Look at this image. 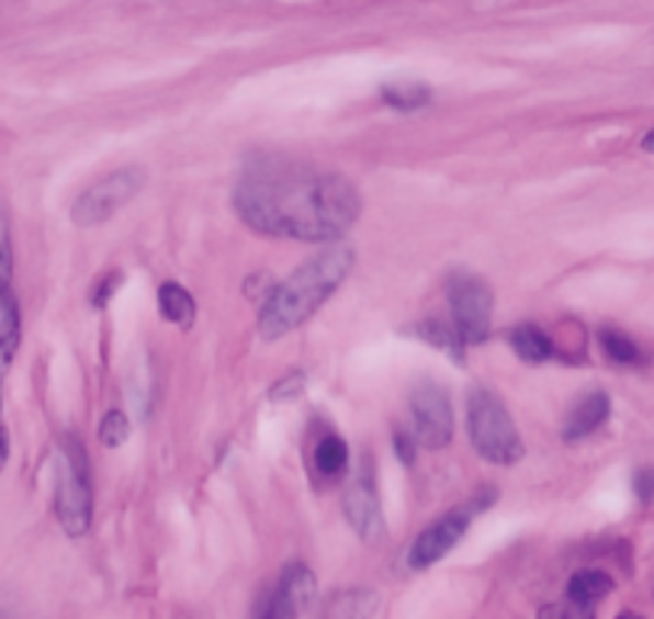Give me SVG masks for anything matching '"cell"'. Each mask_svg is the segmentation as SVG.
Masks as SVG:
<instances>
[{"mask_svg":"<svg viewBox=\"0 0 654 619\" xmlns=\"http://www.w3.org/2000/svg\"><path fill=\"white\" fill-rule=\"evenodd\" d=\"M353 263H357V250L347 245H334L315 260H308L305 267H298L280 286H273L260 308V322H257L260 337L277 340L292 334L298 325H305L327 299L343 286Z\"/></svg>","mask_w":654,"mask_h":619,"instance_id":"7a4b0ae2","label":"cell"},{"mask_svg":"<svg viewBox=\"0 0 654 619\" xmlns=\"http://www.w3.org/2000/svg\"><path fill=\"white\" fill-rule=\"evenodd\" d=\"M158 305H161V315L170 322V325H177V328H183V330L193 328L196 302H193V295L183 290V286H177V283H164L161 290H158Z\"/></svg>","mask_w":654,"mask_h":619,"instance_id":"4fadbf2b","label":"cell"},{"mask_svg":"<svg viewBox=\"0 0 654 619\" xmlns=\"http://www.w3.org/2000/svg\"><path fill=\"white\" fill-rule=\"evenodd\" d=\"M148 183V170L145 167H123V170H113L106 177H100L97 183H90L78 196V203L71 206V222L78 228H93V225H103L110 222L123 206H128L142 187Z\"/></svg>","mask_w":654,"mask_h":619,"instance_id":"5b68a950","label":"cell"},{"mask_svg":"<svg viewBox=\"0 0 654 619\" xmlns=\"http://www.w3.org/2000/svg\"><path fill=\"white\" fill-rule=\"evenodd\" d=\"M607 417H610V398H607L604 392L587 395L584 402H577V405H574L572 414H568V420H565V430H562L565 443H577V440L590 437L597 427H604V424H607Z\"/></svg>","mask_w":654,"mask_h":619,"instance_id":"8fae6325","label":"cell"},{"mask_svg":"<svg viewBox=\"0 0 654 619\" xmlns=\"http://www.w3.org/2000/svg\"><path fill=\"white\" fill-rule=\"evenodd\" d=\"M635 495H639V500H652L654 497V469H642L639 475H635Z\"/></svg>","mask_w":654,"mask_h":619,"instance_id":"44dd1931","label":"cell"},{"mask_svg":"<svg viewBox=\"0 0 654 619\" xmlns=\"http://www.w3.org/2000/svg\"><path fill=\"white\" fill-rule=\"evenodd\" d=\"M610 590H613V578L604 575V572H577V575L568 581V600H572L577 610L597 607Z\"/></svg>","mask_w":654,"mask_h":619,"instance_id":"7c38bea8","label":"cell"},{"mask_svg":"<svg viewBox=\"0 0 654 619\" xmlns=\"http://www.w3.org/2000/svg\"><path fill=\"white\" fill-rule=\"evenodd\" d=\"M642 151H649V155H654V128L642 138Z\"/></svg>","mask_w":654,"mask_h":619,"instance_id":"484cf974","label":"cell"},{"mask_svg":"<svg viewBox=\"0 0 654 619\" xmlns=\"http://www.w3.org/2000/svg\"><path fill=\"white\" fill-rule=\"evenodd\" d=\"M488 500H494V497H488ZM488 500H475V504H469V507H455L447 517H440L433 527H427L420 537L414 539V545H410V569H414V572H424V569L437 565L443 555H450V549H455V542L465 537V530H469L472 517L478 514V507L485 510Z\"/></svg>","mask_w":654,"mask_h":619,"instance_id":"ba28073f","label":"cell"},{"mask_svg":"<svg viewBox=\"0 0 654 619\" xmlns=\"http://www.w3.org/2000/svg\"><path fill=\"white\" fill-rule=\"evenodd\" d=\"M13 277V245H10V212L0 193V286H7Z\"/></svg>","mask_w":654,"mask_h":619,"instance_id":"d6986e66","label":"cell"},{"mask_svg":"<svg viewBox=\"0 0 654 619\" xmlns=\"http://www.w3.org/2000/svg\"><path fill=\"white\" fill-rule=\"evenodd\" d=\"M315 465H318V472H322L325 479L343 475L347 465H350V450H347V443H343L337 434H325V437L318 440V447H315Z\"/></svg>","mask_w":654,"mask_h":619,"instance_id":"9a60e30c","label":"cell"},{"mask_svg":"<svg viewBox=\"0 0 654 619\" xmlns=\"http://www.w3.org/2000/svg\"><path fill=\"white\" fill-rule=\"evenodd\" d=\"M55 514L68 537H83L93 520V492L83 450L68 440L58 453V475H55Z\"/></svg>","mask_w":654,"mask_h":619,"instance_id":"277c9868","label":"cell"},{"mask_svg":"<svg viewBox=\"0 0 654 619\" xmlns=\"http://www.w3.org/2000/svg\"><path fill=\"white\" fill-rule=\"evenodd\" d=\"M469 440L490 465H514L523 459V440L514 417L490 389L469 392Z\"/></svg>","mask_w":654,"mask_h":619,"instance_id":"3957f363","label":"cell"},{"mask_svg":"<svg viewBox=\"0 0 654 619\" xmlns=\"http://www.w3.org/2000/svg\"><path fill=\"white\" fill-rule=\"evenodd\" d=\"M395 453L405 465L414 462V434H395Z\"/></svg>","mask_w":654,"mask_h":619,"instance_id":"603a6c76","label":"cell"},{"mask_svg":"<svg viewBox=\"0 0 654 619\" xmlns=\"http://www.w3.org/2000/svg\"><path fill=\"white\" fill-rule=\"evenodd\" d=\"M343 510H347V520L350 527L360 533V539H372L382 537V504H379V495H375V482H372V469L369 462L363 465V472L343 488Z\"/></svg>","mask_w":654,"mask_h":619,"instance_id":"9c48e42d","label":"cell"},{"mask_svg":"<svg viewBox=\"0 0 654 619\" xmlns=\"http://www.w3.org/2000/svg\"><path fill=\"white\" fill-rule=\"evenodd\" d=\"M414 440L424 450H447L452 440V402L450 392L437 382H424L410 392Z\"/></svg>","mask_w":654,"mask_h":619,"instance_id":"52a82bcc","label":"cell"},{"mask_svg":"<svg viewBox=\"0 0 654 619\" xmlns=\"http://www.w3.org/2000/svg\"><path fill=\"white\" fill-rule=\"evenodd\" d=\"M235 209L250 228L289 241H337L363 212L360 190L343 173H327L280 155L245 167Z\"/></svg>","mask_w":654,"mask_h":619,"instance_id":"6da1fadb","label":"cell"},{"mask_svg":"<svg viewBox=\"0 0 654 619\" xmlns=\"http://www.w3.org/2000/svg\"><path fill=\"white\" fill-rule=\"evenodd\" d=\"M600 344H604V353L613 360V363H639L642 360V350L635 347V340H629L622 330L604 328L600 330Z\"/></svg>","mask_w":654,"mask_h":619,"instance_id":"ac0fdd59","label":"cell"},{"mask_svg":"<svg viewBox=\"0 0 654 619\" xmlns=\"http://www.w3.org/2000/svg\"><path fill=\"white\" fill-rule=\"evenodd\" d=\"M315 590H318L315 575H312L302 562H292V565H286V572L280 575V581H277L273 600H270V607H267L263 617H298L302 610L312 607Z\"/></svg>","mask_w":654,"mask_h":619,"instance_id":"30bf717a","label":"cell"},{"mask_svg":"<svg viewBox=\"0 0 654 619\" xmlns=\"http://www.w3.org/2000/svg\"><path fill=\"white\" fill-rule=\"evenodd\" d=\"M510 347H514V353H517L520 360H527V363H545V360L555 353L549 334L542 328H535V325H520V328L510 330Z\"/></svg>","mask_w":654,"mask_h":619,"instance_id":"5bb4252c","label":"cell"},{"mask_svg":"<svg viewBox=\"0 0 654 619\" xmlns=\"http://www.w3.org/2000/svg\"><path fill=\"white\" fill-rule=\"evenodd\" d=\"M302 385V379L298 375H292V379H286V385L283 389H273V398H286L292 389H298Z\"/></svg>","mask_w":654,"mask_h":619,"instance_id":"cb8c5ba5","label":"cell"},{"mask_svg":"<svg viewBox=\"0 0 654 619\" xmlns=\"http://www.w3.org/2000/svg\"><path fill=\"white\" fill-rule=\"evenodd\" d=\"M7 455H10V443H7V430H0V469L7 465Z\"/></svg>","mask_w":654,"mask_h":619,"instance_id":"d4e9b609","label":"cell"},{"mask_svg":"<svg viewBox=\"0 0 654 619\" xmlns=\"http://www.w3.org/2000/svg\"><path fill=\"white\" fill-rule=\"evenodd\" d=\"M120 280H123L120 273H110V277L103 280V286L93 292V305H97V308H103V305L110 302V295H113V290L120 286Z\"/></svg>","mask_w":654,"mask_h":619,"instance_id":"7402d4cb","label":"cell"},{"mask_svg":"<svg viewBox=\"0 0 654 619\" xmlns=\"http://www.w3.org/2000/svg\"><path fill=\"white\" fill-rule=\"evenodd\" d=\"M382 100L395 110H420L430 103V90L424 83H388L382 87Z\"/></svg>","mask_w":654,"mask_h":619,"instance_id":"2e32d148","label":"cell"},{"mask_svg":"<svg viewBox=\"0 0 654 619\" xmlns=\"http://www.w3.org/2000/svg\"><path fill=\"white\" fill-rule=\"evenodd\" d=\"M125 440H128V417L123 412H110L100 424V443L116 450V447H123Z\"/></svg>","mask_w":654,"mask_h":619,"instance_id":"ffe728a7","label":"cell"},{"mask_svg":"<svg viewBox=\"0 0 654 619\" xmlns=\"http://www.w3.org/2000/svg\"><path fill=\"white\" fill-rule=\"evenodd\" d=\"M447 295L462 344H482L490 334V318H494V292L488 283L469 273H455L447 286Z\"/></svg>","mask_w":654,"mask_h":619,"instance_id":"8992f818","label":"cell"},{"mask_svg":"<svg viewBox=\"0 0 654 619\" xmlns=\"http://www.w3.org/2000/svg\"><path fill=\"white\" fill-rule=\"evenodd\" d=\"M20 340V312L7 286H0V353H10Z\"/></svg>","mask_w":654,"mask_h":619,"instance_id":"e0dca14e","label":"cell"}]
</instances>
